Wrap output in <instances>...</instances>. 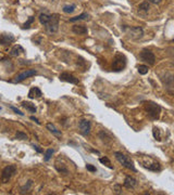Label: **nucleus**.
Returning a JSON list of instances; mask_svg holds the SVG:
<instances>
[{"label":"nucleus","instance_id":"obj_1","mask_svg":"<svg viewBox=\"0 0 174 195\" xmlns=\"http://www.w3.org/2000/svg\"><path fill=\"white\" fill-rule=\"evenodd\" d=\"M145 110L147 112V115L149 116V118L153 119V121H157L160 117V113H161V107L160 105L155 102L148 101L145 102Z\"/></svg>","mask_w":174,"mask_h":195},{"label":"nucleus","instance_id":"obj_2","mask_svg":"<svg viewBox=\"0 0 174 195\" xmlns=\"http://www.w3.org/2000/svg\"><path fill=\"white\" fill-rule=\"evenodd\" d=\"M114 156H116V161L120 163L122 166H124L125 168H127V169H129V170L132 171H136V168L134 166V163H133V161L129 156H126L122 152H116Z\"/></svg>","mask_w":174,"mask_h":195},{"label":"nucleus","instance_id":"obj_3","mask_svg":"<svg viewBox=\"0 0 174 195\" xmlns=\"http://www.w3.org/2000/svg\"><path fill=\"white\" fill-rule=\"evenodd\" d=\"M15 174H17V166L15 165H9V166L4 167L2 174H1V182L8 183Z\"/></svg>","mask_w":174,"mask_h":195},{"label":"nucleus","instance_id":"obj_4","mask_svg":"<svg viewBox=\"0 0 174 195\" xmlns=\"http://www.w3.org/2000/svg\"><path fill=\"white\" fill-rule=\"evenodd\" d=\"M161 80L166 91L171 94H174V75L171 73H166L161 78Z\"/></svg>","mask_w":174,"mask_h":195},{"label":"nucleus","instance_id":"obj_5","mask_svg":"<svg viewBox=\"0 0 174 195\" xmlns=\"http://www.w3.org/2000/svg\"><path fill=\"white\" fill-rule=\"evenodd\" d=\"M125 65H126V58H125V55L122 53H116V57H114V60H113V63H112L113 71L116 72L122 71L125 67Z\"/></svg>","mask_w":174,"mask_h":195},{"label":"nucleus","instance_id":"obj_6","mask_svg":"<svg viewBox=\"0 0 174 195\" xmlns=\"http://www.w3.org/2000/svg\"><path fill=\"white\" fill-rule=\"evenodd\" d=\"M47 32L50 34H54L56 32H58L59 29V17L57 14H52L50 21L47 23V25L45 26Z\"/></svg>","mask_w":174,"mask_h":195},{"label":"nucleus","instance_id":"obj_7","mask_svg":"<svg viewBox=\"0 0 174 195\" xmlns=\"http://www.w3.org/2000/svg\"><path fill=\"white\" fill-rule=\"evenodd\" d=\"M139 58L143 62L145 63H148L149 65H153L155 62H156V57H155V54L148 49H144L141 51V53H139Z\"/></svg>","mask_w":174,"mask_h":195},{"label":"nucleus","instance_id":"obj_8","mask_svg":"<svg viewBox=\"0 0 174 195\" xmlns=\"http://www.w3.org/2000/svg\"><path fill=\"white\" fill-rule=\"evenodd\" d=\"M37 74V71L36 70H25V71L21 72L20 74H17L14 79H13V83H21L23 80H25L26 78H29V77H32V76H35V75Z\"/></svg>","mask_w":174,"mask_h":195},{"label":"nucleus","instance_id":"obj_9","mask_svg":"<svg viewBox=\"0 0 174 195\" xmlns=\"http://www.w3.org/2000/svg\"><path fill=\"white\" fill-rule=\"evenodd\" d=\"M79 128L81 133H82L83 136H89L90 129H91L90 121H88V119H82V121H79Z\"/></svg>","mask_w":174,"mask_h":195},{"label":"nucleus","instance_id":"obj_10","mask_svg":"<svg viewBox=\"0 0 174 195\" xmlns=\"http://www.w3.org/2000/svg\"><path fill=\"white\" fill-rule=\"evenodd\" d=\"M59 79H60L61 81L70 83H73V85H77V83H79V78H76L75 76H73V75L70 74V73H62V74H60Z\"/></svg>","mask_w":174,"mask_h":195},{"label":"nucleus","instance_id":"obj_11","mask_svg":"<svg viewBox=\"0 0 174 195\" xmlns=\"http://www.w3.org/2000/svg\"><path fill=\"white\" fill-rule=\"evenodd\" d=\"M129 30V37L132 38V39H139V38L143 37V35H144V30L143 28L141 27H131V28H127Z\"/></svg>","mask_w":174,"mask_h":195},{"label":"nucleus","instance_id":"obj_12","mask_svg":"<svg viewBox=\"0 0 174 195\" xmlns=\"http://www.w3.org/2000/svg\"><path fill=\"white\" fill-rule=\"evenodd\" d=\"M141 165H143V167L147 168L148 170H151V171H160L161 170V166H160V164L157 163V162H155L152 158H150L149 164H147V163H141Z\"/></svg>","mask_w":174,"mask_h":195},{"label":"nucleus","instance_id":"obj_13","mask_svg":"<svg viewBox=\"0 0 174 195\" xmlns=\"http://www.w3.org/2000/svg\"><path fill=\"white\" fill-rule=\"evenodd\" d=\"M137 183L138 182H137L136 179L131 177V176H127L124 180V187H126V189H131V190H133V189H135V187H137Z\"/></svg>","mask_w":174,"mask_h":195},{"label":"nucleus","instance_id":"obj_14","mask_svg":"<svg viewBox=\"0 0 174 195\" xmlns=\"http://www.w3.org/2000/svg\"><path fill=\"white\" fill-rule=\"evenodd\" d=\"M72 32L76 35H85V34L88 33V29L84 25H74L72 27Z\"/></svg>","mask_w":174,"mask_h":195},{"label":"nucleus","instance_id":"obj_15","mask_svg":"<svg viewBox=\"0 0 174 195\" xmlns=\"http://www.w3.org/2000/svg\"><path fill=\"white\" fill-rule=\"evenodd\" d=\"M42 96L40 89L38 87H33L31 88V90L29 92V99H35V98H40Z\"/></svg>","mask_w":174,"mask_h":195},{"label":"nucleus","instance_id":"obj_16","mask_svg":"<svg viewBox=\"0 0 174 195\" xmlns=\"http://www.w3.org/2000/svg\"><path fill=\"white\" fill-rule=\"evenodd\" d=\"M13 40H14V37L11 34H9V35L8 34H4V35L0 36V45H9Z\"/></svg>","mask_w":174,"mask_h":195},{"label":"nucleus","instance_id":"obj_17","mask_svg":"<svg viewBox=\"0 0 174 195\" xmlns=\"http://www.w3.org/2000/svg\"><path fill=\"white\" fill-rule=\"evenodd\" d=\"M46 128L48 129V130H49V131L52 133V134H54V136H56L57 138H61V137H62V133H61V131H59L58 129L54 127V125H52L51 123H49V124L46 125Z\"/></svg>","mask_w":174,"mask_h":195},{"label":"nucleus","instance_id":"obj_18","mask_svg":"<svg viewBox=\"0 0 174 195\" xmlns=\"http://www.w3.org/2000/svg\"><path fill=\"white\" fill-rule=\"evenodd\" d=\"M21 53H24V49H23L22 46H20V45L14 46L12 49H11V51H10V55H11V57H19Z\"/></svg>","mask_w":174,"mask_h":195},{"label":"nucleus","instance_id":"obj_19","mask_svg":"<svg viewBox=\"0 0 174 195\" xmlns=\"http://www.w3.org/2000/svg\"><path fill=\"white\" fill-rule=\"evenodd\" d=\"M21 105L23 106V107L25 108V110H27L29 112L31 113H36V107H35V104L31 103V102H26V101H23L21 103Z\"/></svg>","mask_w":174,"mask_h":195},{"label":"nucleus","instance_id":"obj_20","mask_svg":"<svg viewBox=\"0 0 174 195\" xmlns=\"http://www.w3.org/2000/svg\"><path fill=\"white\" fill-rule=\"evenodd\" d=\"M50 19H51V15L49 14H47V13H40L39 14V22H40V24L46 26L47 23L50 21Z\"/></svg>","mask_w":174,"mask_h":195},{"label":"nucleus","instance_id":"obj_21","mask_svg":"<svg viewBox=\"0 0 174 195\" xmlns=\"http://www.w3.org/2000/svg\"><path fill=\"white\" fill-rule=\"evenodd\" d=\"M89 19V14H87V13H82V14H79L77 17H74L70 19V22H77V21H82V20H88Z\"/></svg>","mask_w":174,"mask_h":195},{"label":"nucleus","instance_id":"obj_22","mask_svg":"<svg viewBox=\"0 0 174 195\" xmlns=\"http://www.w3.org/2000/svg\"><path fill=\"white\" fill-rule=\"evenodd\" d=\"M54 167H56V169L58 170V172H60V174H69V170H68V168H66L63 164H59L58 162L56 163V165H54Z\"/></svg>","mask_w":174,"mask_h":195},{"label":"nucleus","instance_id":"obj_23","mask_svg":"<svg viewBox=\"0 0 174 195\" xmlns=\"http://www.w3.org/2000/svg\"><path fill=\"white\" fill-rule=\"evenodd\" d=\"M76 9V6L75 4H68V6H64L63 7V12L64 13H72L74 12V10Z\"/></svg>","mask_w":174,"mask_h":195},{"label":"nucleus","instance_id":"obj_24","mask_svg":"<svg viewBox=\"0 0 174 195\" xmlns=\"http://www.w3.org/2000/svg\"><path fill=\"white\" fill-rule=\"evenodd\" d=\"M54 153V149H48L47 151L45 152V157H44V161L45 162H48L50 158L52 157V155Z\"/></svg>","mask_w":174,"mask_h":195},{"label":"nucleus","instance_id":"obj_25","mask_svg":"<svg viewBox=\"0 0 174 195\" xmlns=\"http://www.w3.org/2000/svg\"><path fill=\"white\" fill-rule=\"evenodd\" d=\"M137 70H138V73L141 75H146L148 73V66L147 65H138L137 66Z\"/></svg>","mask_w":174,"mask_h":195},{"label":"nucleus","instance_id":"obj_26","mask_svg":"<svg viewBox=\"0 0 174 195\" xmlns=\"http://www.w3.org/2000/svg\"><path fill=\"white\" fill-rule=\"evenodd\" d=\"M99 162L101 163V164H104V165H106V166H108L110 169H113V167L111 166V163H110V161H109L108 157H101L99 159Z\"/></svg>","mask_w":174,"mask_h":195},{"label":"nucleus","instance_id":"obj_27","mask_svg":"<svg viewBox=\"0 0 174 195\" xmlns=\"http://www.w3.org/2000/svg\"><path fill=\"white\" fill-rule=\"evenodd\" d=\"M15 138L19 139V140H27V139H29L27 134L24 132H22V131H17V134H15Z\"/></svg>","mask_w":174,"mask_h":195},{"label":"nucleus","instance_id":"obj_28","mask_svg":"<svg viewBox=\"0 0 174 195\" xmlns=\"http://www.w3.org/2000/svg\"><path fill=\"white\" fill-rule=\"evenodd\" d=\"M139 10H143V11H148L149 10V3H148V1H145V2H143V3L139 4V7H138Z\"/></svg>","mask_w":174,"mask_h":195},{"label":"nucleus","instance_id":"obj_29","mask_svg":"<svg viewBox=\"0 0 174 195\" xmlns=\"http://www.w3.org/2000/svg\"><path fill=\"white\" fill-rule=\"evenodd\" d=\"M34 20H35V17H29V21L27 22H25L24 23V25H23V28H29V26H31V24L33 23L34 22Z\"/></svg>","mask_w":174,"mask_h":195},{"label":"nucleus","instance_id":"obj_30","mask_svg":"<svg viewBox=\"0 0 174 195\" xmlns=\"http://www.w3.org/2000/svg\"><path fill=\"white\" fill-rule=\"evenodd\" d=\"M153 137L156 138V140H161L160 139V133H159V129L153 127Z\"/></svg>","mask_w":174,"mask_h":195},{"label":"nucleus","instance_id":"obj_31","mask_svg":"<svg viewBox=\"0 0 174 195\" xmlns=\"http://www.w3.org/2000/svg\"><path fill=\"white\" fill-rule=\"evenodd\" d=\"M32 184H33V181H32V180H29V182H27V185L25 184L24 187H22V193H24L25 190H26V191H27V190H29V187H32Z\"/></svg>","mask_w":174,"mask_h":195},{"label":"nucleus","instance_id":"obj_32","mask_svg":"<svg viewBox=\"0 0 174 195\" xmlns=\"http://www.w3.org/2000/svg\"><path fill=\"white\" fill-rule=\"evenodd\" d=\"M86 168H87V170L90 171V172H95V171L97 170V169H96V167L93 166V165H90V164H87Z\"/></svg>","mask_w":174,"mask_h":195},{"label":"nucleus","instance_id":"obj_33","mask_svg":"<svg viewBox=\"0 0 174 195\" xmlns=\"http://www.w3.org/2000/svg\"><path fill=\"white\" fill-rule=\"evenodd\" d=\"M11 110H12L13 112L15 113V114H17V115H20V116H24V113H22L20 110H17V107H14V106H11Z\"/></svg>","mask_w":174,"mask_h":195},{"label":"nucleus","instance_id":"obj_34","mask_svg":"<svg viewBox=\"0 0 174 195\" xmlns=\"http://www.w3.org/2000/svg\"><path fill=\"white\" fill-rule=\"evenodd\" d=\"M33 147H34V150H36V151H37L38 153H42V152H44L42 149H39V146H38V145H35V144H33Z\"/></svg>","mask_w":174,"mask_h":195},{"label":"nucleus","instance_id":"obj_35","mask_svg":"<svg viewBox=\"0 0 174 195\" xmlns=\"http://www.w3.org/2000/svg\"><path fill=\"white\" fill-rule=\"evenodd\" d=\"M116 194H121L122 193V191H121L120 189V185H116V192H114Z\"/></svg>","mask_w":174,"mask_h":195},{"label":"nucleus","instance_id":"obj_36","mask_svg":"<svg viewBox=\"0 0 174 195\" xmlns=\"http://www.w3.org/2000/svg\"><path fill=\"white\" fill-rule=\"evenodd\" d=\"M31 119H32V121H35V123H36V124L40 125V121H38V119H37V118H36V117H34V116H31Z\"/></svg>","mask_w":174,"mask_h":195},{"label":"nucleus","instance_id":"obj_37","mask_svg":"<svg viewBox=\"0 0 174 195\" xmlns=\"http://www.w3.org/2000/svg\"><path fill=\"white\" fill-rule=\"evenodd\" d=\"M148 2H152V3H159L161 2V0H147Z\"/></svg>","mask_w":174,"mask_h":195}]
</instances>
